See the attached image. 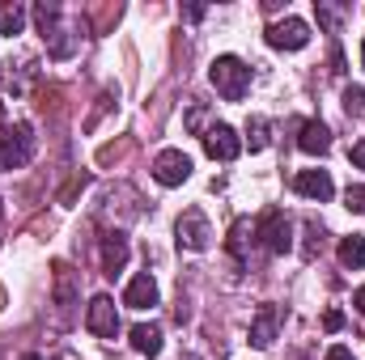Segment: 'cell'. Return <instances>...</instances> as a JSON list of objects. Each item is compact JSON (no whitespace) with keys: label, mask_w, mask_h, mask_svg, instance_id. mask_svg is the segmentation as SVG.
I'll use <instances>...</instances> for the list:
<instances>
[{"label":"cell","mask_w":365,"mask_h":360,"mask_svg":"<svg viewBox=\"0 0 365 360\" xmlns=\"http://www.w3.org/2000/svg\"><path fill=\"white\" fill-rule=\"evenodd\" d=\"M208 81H212V90L221 93L225 102H242L251 93V68L238 55H217L208 64Z\"/></svg>","instance_id":"1"},{"label":"cell","mask_w":365,"mask_h":360,"mask_svg":"<svg viewBox=\"0 0 365 360\" xmlns=\"http://www.w3.org/2000/svg\"><path fill=\"white\" fill-rule=\"evenodd\" d=\"M30 157H34V127L30 123L0 127V170H21Z\"/></svg>","instance_id":"2"},{"label":"cell","mask_w":365,"mask_h":360,"mask_svg":"<svg viewBox=\"0 0 365 360\" xmlns=\"http://www.w3.org/2000/svg\"><path fill=\"white\" fill-rule=\"evenodd\" d=\"M255 242L268 250V255H289L293 250V225L280 208H268L259 221H255Z\"/></svg>","instance_id":"3"},{"label":"cell","mask_w":365,"mask_h":360,"mask_svg":"<svg viewBox=\"0 0 365 360\" xmlns=\"http://www.w3.org/2000/svg\"><path fill=\"white\" fill-rule=\"evenodd\" d=\"M175 238H179L182 250H208L212 246V225H208V216L200 212V208H187L179 216V225H175Z\"/></svg>","instance_id":"4"},{"label":"cell","mask_w":365,"mask_h":360,"mask_svg":"<svg viewBox=\"0 0 365 360\" xmlns=\"http://www.w3.org/2000/svg\"><path fill=\"white\" fill-rule=\"evenodd\" d=\"M204 153L212 157V162H234L238 153H242V136L230 127V123H212V127H204Z\"/></svg>","instance_id":"5"},{"label":"cell","mask_w":365,"mask_h":360,"mask_svg":"<svg viewBox=\"0 0 365 360\" xmlns=\"http://www.w3.org/2000/svg\"><path fill=\"white\" fill-rule=\"evenodd\" d=\"M268 47L272 51H302L306 43H310V26L302 21V17H284V21H272L268 26Z\"/></svg>","instance_id":"6"},{"label":"cell","mask_w":365,"mask_h":360,"mask_svg":"<svg viewBox=\"0 0 365 360\" xmlns=\"http://www.w3.org/2000/svg\"><path fill=\"white\" fill-rule=\"evenodd\" d=\"M86 327H90V335H98V339H115V335H119V309H115V301H110L106 292H98L90 301Z\"/></svg>","instance_id":"7"},{"label":"cell","mask_w":365,"mask_h":360,"mask_svg":"<svg viewBox=\"0 0 365 360\" xmlns=\"http://www.w3.org/2000/svg\"><path fill=\"white\" fill-rule=\"evenodd\" d=\"M153 179L162 182V186H182V182L191 179V157L182 149H162L153 157Z\"/></svg>","instance_id":"8"},{"label":"cell","mask_w":365,"mask_h":360,"mask_svg":"<svg viewBox=\"0 0 365 360\" xmlns=\"http://www.w3.org/2000/svg\"><path fill=\"white\" fill-rule=\"evenodd\" d=\"M293 191H297V195H306V199L327 203V199L336 195V182H331V174H327V170H297Z\"/></svg>","instance_id":"9"},{"label":"cell","mask_w":365,"mask_h":360,"mask_svg":"<svg viewBox=\"0 0 365 360\" xmlns=\"http://www.w3.org/2000/svg\"><path fill=\"white\" fill-rule=\"evenodd\" d=\"M123 305H128V309H153V305H158V280H153L149 271L132 275L128 288H123Z\"/></svg>","instance_id":"10"},{"label":"cell","mask_w":365,"mask_h":360,"mask_svg":"<svg viewBox=\"0 0 365 360\" xmlns=\"http://www.w3.org/2000/svg\"><path fill=\"white\" fill-rule=\"evenodd\" d=\"M276 331H280V305H259V314L251 318V348H272Z\"/></svg>","instance_id":"11"},{"label":"cell","mask_w":365,"mask_h":360,"mask_svg":"<svg viewBox=\"0 0 365 360\" xmlns=\"http://www.w3.org/2000/svg\"><path fill=\"white\" fill-rule=\"evenodd\" d=\"M297 149H302V153H310V157H323V153L331 149V132H327V123L306 119V123H302V132H297Z\"/></svg>","instance_id":"12"},{"label":"cell","mask_w":365,"mask_h":360,"mask_svg":"<svg viewBox=\"0 0 365 360\" xmlns=\"http://www.w3.org/2000/svg\"><path fill=\"white\" fill-rule=\"evenodd\" d=\"M128 238L123 233H102V271L106 275H119V271L128 268Z\"/></svg>","instance_id":"13"},{"label":"cell","mask_w":365,"mask_h":360,"mask_svg":"<svg viewBox=\"0 0 365 360\" xmlns=\"http://www.w3.org/2000/svg\"><path fill=\"white\" fill-rule=\"evenodd\" d=\"M230 255H234V263L238 268H247L251 263V246H255V221H234V229H230Z\"/></svg>","instance_id":"14"},{"label":"cell","mask_w":365,"mask_h":360,"mask_svg":"<svg viewBox=\"0 0 365 360\" xmlns=\"http://www.w3.org/2000/svg\"><path fill=\"white\" fill-rule=\"evenodd\" d=\"M51 271H56V305L68 314L77 305V271L68 263H51Z\"/></svg>","instance_id":"15"},{"label":"cell","mask_w":365,"mask_h":360,"mask_svg":"<svg viewBox=\"0 0 365 360\" xmlns=\"http://www.w3.org/2000/svg\"><path fill=\"white\" fill-rule=\"evenodd\" d=\"M162 327H153V322H140V327H132V348L140 352V356H162Z\"/></svg>","instance_id":"16"},{"label":"cell","mask_w":365,"mask_h":360,"mask_svg":"<svg viewBox=\"0 0 365 360\" xmlns=\"http://www.w3.org/2000/svg\"><path fill=\"white\" fill-rule=\"evenodd\" d=\"M242 144H247L251 153H264V149L272 144V123H268V119H259V115H255V119H247V136H242Z\"/></svg>","instance_id":"17"},{"label":"cell","mask_w":365,"mask_h":360,"mask_svg":"<svg viewBox=\"0 0 365 360\" xmlns=\"http://www.w3.org/2000/svg\"><path fill=\"white\" fill-rule=\"evenodd\" d=\"M26 26V9L17 0H0V34H21Z\"/></svg>","instance_id":"18"},{"label":"cell","mask_w":365,"mask_h":360,"mask_svg":"<svg viewBox=\"0 0 365 360\" xmlns=\"http://www.w3.org/2000/svg\"><path fill=\"white\" fill-rule=\"evenodd\" d=\"M340 263H344L349 271L365 268V238H361V233H353V238H344V242H340Z\"/></svg>","instance_id":"19"},{"label":"cell","mask_w":365,"mask_h":360,"mask_svg":"<svg viewBox=\"0 0 365 360\" xmlns=\"http://www.w3.org/2000/svg\"><path fill=\"white\" fill-rule=\"evenodd\" d=\"M323 238H327V229H323L319 221H306V250H302V255H306V259H314V255L323 250Z\"/></svg>","instance_id":"20"},{"label":"cell","mask_w":365,"mask_h":360,"mask_svg":"<svg viewBox=\"0 0 365 360\" xmlns=\"http://www.w3.org/2000/svg\"><path fill=\"white\" fill-rule=\"evenodd\" d=\"M344 110L349 115H365V90H344Z\"/></svg>","instance_id":"21"},{"label":"cell","mask_w":365,"mask_h":360,"mask_svg":"<svg viewBox=\"0 0 365 360\" xmlns=\"http://www.w3.org/2000/svg\"><path fill=\"white\" fill-rule=\"evenodd\" d=\"M344 199H349V208H353V212H361V216H365V186H349V195H344Z\"/></svg>","instance_id":"22"},{"label":"cell","mask_w":365,"mask_h":360,"mask_svg":"<svg viewBox=\"0 0 365 360\" xmlns=\"http://www.w3.org/2000/svg\"><path fill=\"white\" fill-rule=\"evenodd\" d=\"M323 327H327V331H340V327H344V314H340V309H327V314H323Z\"/></svg>","instance_id":"23"},{"label":"cell","mask_w":365,"mask_h":360,"mask_svg":"<svg viewBox=\"0 0 365 360\" xmlns=\"http://www.w3.org/2000/svg\"><path fill=\"white\" fill-rule=\"evenodd\" d=\"M349 157H353V166H357V170H365V136L353 144V153H349Z\"/></svg>","instance_id":"24"},{"label":"cell","mask_w":365,"mask_h":360,"mask_svg":"<svg viewBox=\"0 0 365 360\" xmlns=\"http://www.w3.org/2000/svg\"><path fill=\"white\" fill-rule=\"evenodd\" d=\"M187 127H191V132H200V127H204V110H200V106L187 115Z\"/></svg>","instance_id":"25"},{"label":"cell","mask_w":365,"mask_h":360,"mask_svg":"<svg viewBox=\"0 0 365 360\" xmlns=\"http://www.w3.org/2000/svg\"><path fill=\"white\" fill-rule=\"evenodd\" d=\"M327 360H353V352L344 344H336V348H327Z\"/></svg>","instance_id":"26"},{"label":"cell","mask_w":365,"mask_h":360,"mask_svg":"<svg viewBox=\"0 0 365 360\" xmlns=\"http://www.w3.org/2000/svg\"><path fill=\"white\" fill-rule=\"evenodd\" d=\"M353 305H357V309L365 314V288H357V292H353Z\"/></svg>","instance_id":"27"},{"label":"cell","mask_w":365,"mask_h":360,"mask_svg":"<svg viewBox=\"0 0 365 360\" xmlns=\"http://www.w3.org/2000/svg\"><path fill=\"white\" fill-rule=\"evenodd\" d=\"M361 68H365V47H361Z\"/></svg>","instance_id":"28"}]
</instances>
